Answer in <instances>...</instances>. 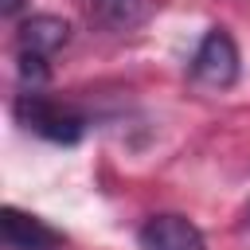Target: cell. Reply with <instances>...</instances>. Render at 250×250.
Returning <instances> with one entry per match:
<instances>
[{
  "label": "cell",
  "mask_w": 250,
  "mask_h": 250,
  "mask_svg": "<svg viewBox=\"0 0 250 250\" xmlns=\"http://www.w3.org/2000/svg\"><path fill=\"white\" fill-rule=\"evenodd\" d=\"M0 230H4V242H8L12 250H59V246H62V234H59V230H51L43 219L23 215V211H16V207H4Z\"/></svg>",
  "instance_id": "277c9868"
},
{
  "label": "cell",
  "mask_w": 250,
  "mask_h": 250,
  "mask_svg": "<svg viewBox=\"0 0 250 250\" xmlns=\"http://www.w3.org/2000/svg\"><path fill=\"white\" fill-rule=\"evenodd\" d=\"M20 82H23V90H39L47 82V59L20 51Z\"/></svg>",
  "instance_id": "8992f818"
},
{
  "label": "cell",
  "mask_w": 250,
  "mask_h": 250,
  "mask_svg": "<svg viewBox=\"0 0 250 250\" xmlns=\"http://www.w3.org/2000/svg\"><path fill=\"white\" fill-rule=\"evenodd\" d=\"M16 117H20L23 129H31V133H39V137H47L55 145H74L86 133V117L78 109L47 98L39 90H23L16 98Z\"/></svg>",
  "instance_id": "6da1fadb"
},
{
  "label": "cell",
  "mask_w": 250,
  "mask_h": 250,
  "mask_svg": "<svg viewBox=\"0 0 250 250\" xmlns=\"http://www.w3.org/2000/svg\"><path fill=\"white\" fill-rule=\"evenodd\" d=\"M70 39V23L62 16H51V12H39V16H27L16 31V47L27 51V55H55L62 43Z\"/></svg>",
  "instance_id": "5b68a950"
},
{
  "label": "cell",
  "mask_w": 250,
  "mask_h": 250,
  "mask_svg": "<svg viewBox=\"0 0 250 250\" xmlns=\"http://www.w3.org/2000/svg\"><path fill=\"white\" fill-rule=\"evenodd\" d=\"M246 219H250V211H246Z\"/></svg>",
  "instance_id": "9c48e42d"
},
{
  "label": "cell",
  "mask_w": 250,
  "mask_h": 250,
  "mask_svg": "<svg viewBox=\"0 0 250 250\" xmlns=\"http://www.w3.org/2000/svg\"><path fill=\"white\" fill-rule=\"evenodd\" d=\"M191 78L207 90L234 86V78H238V43L230 39L227 27H211L199 39V47L191 55Z\"/></svg>",
  "instance_id": "7a4b0ae2"
},
{
  "label": "cell",
  "mask_w": 250,
  "mask_h": 250,
  "mask_svg": "<svg viewBox=\"0 0 250 250\" xmlns=\"http://www.w3.org/2000/svg\"><path fill=\"white\" fill-rule=\"evenodd\" d=\"M20 4H23V0H4V4H0V12H4V16H16V12H20Z\"/></svg>",
  "instance_id": "ba28073f"
},
{
  "label": "cell",
  "mask_w": 250,
  "mask_h": 250,
  "mask_svg": "<svg viewBox=\"0 0 250 250\" xmlns=\"http://www.w3.org/2000/svg\"><path fill=\"white\" fill-rule=\"evenodd\" d=\"M137 238H141V250H207L203 230L191 219L172 215V211L145 219V227H141Z\"/></svg>",
  "instance_id": "3957f363"
},
{
  "label": "cell",
  "mask_w": 250,
  "mask_h": 250,
  "mask_svg": "<svg viewBox=\"0 0 250 250\" xmlns=\"http://www.w3.org/2000/svg\"><path fill=\"white\" fill-rule=\"evenodd\" d=\"M129 4H137V0H98V8L105 12V16H117V20H125V8Z\"/></svg>",
  "instance_id": "52a82bcc"
}]
</instances>
